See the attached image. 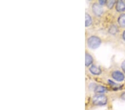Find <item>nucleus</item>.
<instances>
[{
  "label": "nucleus",
  "instance_id": "1",
  "mask_svg": "<svg viewBox=\"0 0 125 110\" xmlns=\"http://www.w3.org/2000/svg\"><path fill=\"white\" fill-rule=\"evenodd\" d=\"M101 43V40L96 36H92L87 39V45L91 49H96L100 47Z\"/></svg>",
  "mask_w": 125,
  "mask_h": 110
},
{
  "label": "nucleus",
  "instance_id": "2",
  "mask_svg": "<svg viewBox=\"0 0 125 110\" xmlns=\"http://www.w3.org/2000/svg\"><path fill=\"white\" fill-rule=\"evenodd\" d=\"M92 102L96 106H104L107 102V98L104 95H96L92 99Z\"/></svg>",
  "mask_w": 125,
  "mask_h": 110
},
{
  "label": "nucleus",
  "instance_id": "3",
  "mask_svg": "<svg viewBox=\"0 0 125 110\" xmlns=\"http://www.w3.org/2000/svg\"><path fill=\"white\" fill-rule=\"evenodd\" d=\"M92 9L94 13L97 16H101L104 12V10H103L102 7L97 3H94L93 4L92 6Z\"/></svg>",
  "mask_w": 125,
  "mask_h": 110
},
{
  "label": "nucleus",
  "instance_id": "4",
  "mask_svg": "<svg viewBox=\"0 0 125 110\" xmlns=\"http://www.w3.org/2000/svg\"><path fill=\"white\" fill-rule=\"evenodd\" d=\"M112 77L117 81H122L125 79V76L121 72L119 71H114L112 73Z\"/></svg>",
  "mask_w": 125,
  "mask_h": 110
},
{
  "label": "nucleus",
  "instance_id": "5",
  "mask_svg": "<svg viewBox=\"0 0 125 110\" xmlns=\"http://www.w3.org/2000/svg\"><path fill=\"white\" fill-rule=\"evenodd\" d=\"M89 71L92 74L94 75H99L101 73V70L100 67L96 66V65H92L90 67Z\"/></svg>",
  "mask_w": 125,
  "mask_h": 110
},
{
  "label": "nucleus",
  "instance_id": "6",
  "mask_svg": "<svg viewBox=\"0 0 125 110\" xmlns=\"http://www.w3.org/2000/svg\"><path fill=\"white\" fill-rule=\"evenodd\" d=\"M116 10L118 12H123L125 11V2L123 1H118L117 2Z\"/></svg>",
  "mask_w": 125,
  "mask_h": 110
},
{
  "label": "nucleus",
  "instance_id": "7",
  "mask_svg": "<svg viewBox=\"0 0 125 110\" xmlns=\"http://www.w3.org/2000/svg\"><path fill=\"white\" fill-rule=\"evenodd\" d=\"M85 58V65L86 66H89L93 62V58L88 53H86Z\"/></svg>",
  "mask_w": 125,
  "mask_h": 110
},
{
  "label": "nucleus",
  "instance_id": "8",
  "mask_svg": "<svg viewBox=\"0 0 125 110\" xmlns=\"http://www.w3.org/2000/svg\"><path fill=\"white\" fill-rule=\"evenodd\" d=\"M118 23L120 26L122 27H125V13L122 14L118 17Z\"/></svg>",
  "mask_w": 125,
  "mask_h": 110
},
{
  "label": "nucleus",
  "instance_id": "9",
  "mask_svg": "<svg viewBox=\"0 0 125 110\" xmlns=\"http://www.w3.org/2000/svg\"><path fill=\"white\" fill-rule=\"evenodd\" d=\"M85 26L86 27H88L91 25L92 22V20L91 17L88 15V13H86L85 15Z\"/></svg>",
  "mask_w": 125,
  "mask_h": 110
},
{
  "label": "nucleus",
  "instance_id": "10",
  "mask_svg": "<svg viewBox=\"0 0 125 110\" xmlns=\"http://www.w3.org/2000/svg\"><path fill=\"white\" fill-rule=\"evenodd\" d=\"M106 91V88L102 86H97L94 88V91L96 93H104Z\"/></svg>",
  "mask_w": 125,
  "mask_h": 110
},
{
  "label": "nucleus",
  "instance_id": "11",
  "mask_svg": "<svg viewBox=\"0 0 125 110\" xmlns=\"http://www.w3.org/2000/svg\"><path fill=\"white\" fill-rule=\"evenodd\" d=\"M108 83L110 84V85L111 86L113 89H114L115 90H117L118 89H120L121 88V86H120L117 84H116L115 82H114V81H111V80H109L108 81Z\"/></svg>",
  "mask_w": 125,
  "mask_h": 110
},
{
  "label": "nucleus",
  "instance_id": "12",
  "mask_svg": "<svg viewBox=\"0 0 125 110\" xmlns=\"http://www.w3.org/2000/svg\"><path fill=\"white\" fill-rule=\"evenodd\" d=\"M118 31V29H117V27H116V26H112L109 29V32L111 34H113V35H114V34L116 33Z\"/></svg>",
  "mask_w": 125,
  "mask_h": 110
},
{
  "label": "nucleus",
  "instance_id": "13",
  "mask_svg": "<svg viewBox=\"0 0 125 110\" xmlns=\"http://www.w3.org/2000/svg\"><path fill=\"white\" fill-rule=\"evenodd\" d=\"M115 3V1H108L107 2V6L108 9H111Z\"/></svg>",
  "mask_w": 125,
  "mask_h": 110
},
{
  "label": "nucleus",
  "instance_id": "14",
  "mask_svg": "<svg viewBox=\"0 0 125 110\" xmlns=\"http://www.w3.org/2000/svg\"><path fill=\"white\" fill-rule=\"evenodd\" d=\"M121 67L122 69V70L124 71V72L125 73V61H124L122 62V65H121Z\"/></svg>",
  "mask_w": 125,
  "mask_h": 110
},
{
  "label": "nucleus",
  "instance_id": "15",
  "mask_svg": "<svg viewBox=\"0 0 125 110\" xmlns=\"http://www.w3.org/2000/svg\"><path fill=\"white\" fill-rule=\"evenodd\" d=\"M121 99L125 101V92L121 94Z\"/></svg>",
  "mask_w": 125,
  "mask_h": 110
},
{
  "label": "nucleus",
  "instance_id": "16",
  "mask_svg": "<svg viewBox=\"0 0 125 110\" xmlns=\"http://www.w3.org/2000/svg\"><path fill=\"white\" fill-rule=\"evenodd\" d=\"M106 3H107L106 1H103V0H101V1H99V3L101 5H104Z\"/></svg>",
  "mask_w": 125,
  "mask_h": 110
},
{
  "label": "nucleus",
  "instance_id": "17",
  "mask_svg": "<svg viewBox=\"0 0 125 110\" xmlns=\"http://www.w3.org/2000/svg\"><path fill=\"white\" fill-rule=\"evenodd\" d=\"M123 39L125 41V31L124 32V33H123Z\"/></svg>",
  "mask_w": 125,
  "mask_h": 110
}]
</instances>
